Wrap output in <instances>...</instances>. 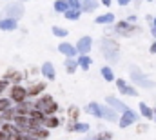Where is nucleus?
<instances>
[{"label": "nucleus", "mask_w": 156, "mask_h": 140, "mask_svg": "<svg viewBox=\"0 0 156 140\" xmlns=\"http://www.w3.org/2000/svg\"><path fill=\"white\" fill-rule=\"evenodd\" d=\"M64 15H66V18H69V20H78V18H80V11H76V9H67Z\"/></svg>", "instance_id": "26"}, {"label": "nucleus", "mask_w": 156, "mask_h": 140, "mask_svg": "<svg viewBox=\"0 0 156 140\" xmlns=\"http://www.w3.org/2000/svg\"><path fill=\"white\" fill-rule=\"evenodd\" d=\"M129 2H131V0H118V4H120V6H127Z\"/></svg>", "instance_id": "36"}, {"label": "nucleus", "mask_w": 156, "mask_h": 140, "mask_svg": "<svg viewBox=\"0 0 156 140\" xmlns=\"http://www.w3.org/2000/svg\"><path fill=\"white\" fill-rule=\"evenodd\" d=\"M42 75L45 76V78H49V80H55V66L51 64V62H45L44 66H42Z\"/></svg>", "instance_id": "9"}, {"label": "nucleus", "mask_w": 156, "mask_h": 140, "mask_svg": "<svg viewBox=\"0 0 156 140\" xmlns=\"http://www.w3.org/2000/svg\"><path fill=\"white\" fill-rule=\"evenodd\" d=\"M58 51H60V53H64L67 58L76 57V49H75V46H71V44H67V42H62V44L58 46Z\"/></svg>", "instance_id": "8"}, {"label": "nucleus", "mask_w": 156, "mask_h": 140, "mask_svg": "<svg viewBox=\"0 0 156 140\" xmlns=\"http://www.w3.org/2000/svg\"><path fill=\"white\" fill-rule=\"evenodd\" d=\"M4 13L7 15L5 18H13V20H16L18 17H22V13H24V7L16 2V4H7L5 7H4Z\"/></svg>", "instance_id": "3"}, {"label": "nucleus", "mask_w": 156, "mask_h": 140, "mask_svg": "<svg viewBox=\"0 0 156 140\" xmlns=\"http://www.w3.org/2000/svg\"><path fill=\"white\" fill-rule=\"evenodd\" d=\"M71 131H78V133H85V131H89V124H83V122H76L75 126H71Z\"/></svg>", "instance_id": "22"}, {"label": "nucleus", "mask_w": 156, "mask_h": 140, "mask_svg": "<svg viewBox=\"0 0 156 140\" xmlns=\"http://www.w3.org/2000/svg\"><path fill=\"white\" fill-rule=\"evenodd\" d=\"M91 62H93V60H91V58H89L87 55H82L80 58H76V64H78V66H80V68H82L83 71H87V69H89Z\"/></svg>", "instance_id": "16"}, {"label": "nucleus", "mask_w": 156, "mask_h": 140, "mask_svg": "<svg viewBox=\"0 0 156 140\" xmlns=\"http://www.w3.org/2000/svg\"><path fill=\"white\" fill-rule=\"evenodd\" d=\"M145 131H147L145 126H138V133H145Z\"/></svg>", "instance_id": "35"}, {"label": "nucleus", "mask_w": 156, "mask_h": 140, "mask_svg": "<svg viewBox=\"0 0 156 140\" xmlns=\"http://www.w3.org/2000/svg\"><path fill=\"white\" fill-rule=\"evenodd\" d=\"M53 35H56V36H66V35H67V29H62V28H53Z\"/></svg>", "instance_id": "30"}, {"label": "nucleus", "mask_w": 156, "mask_h": 140, "mask_svg": "<svg viewBox=\"0 0 156 140\" xmlns=\"http://www.w3.org/2000/svg\"><path fill=\"white\" fill-rule=\"evenodd\" d=\"M87 111H89L93 116H98V118H102V105H98L96 102H91V104L87 105Z\"/></svg>", "instance_id": "14"}, {"label": "nucleus", "mask_w": 156, "mask_h": 140, "mask_svg": "<svg viewBox=\"0 0 156 140\" xmlns=\"http://www.w3.org/2000/svg\"><path fill=\"white\" fill-rule=\"evenodd\" d=\"M102 118H107L109 122H118L116 113L113 109H109V107H102Z\"/></svg>", "instance_id": "13"}, {"label": "nucleus", "mask_w": 156, "mask_h": 140, "mask_svg": "<svg viewBox=\"0 0 156 140\" xmlns=\"http://www.w3.org/2000/svg\"><path fill=\"white\" fill-rule=\"evenodd\" d=\"M67 4H69L73 9H76V11H80V9H82V2H80V0H69Z\"/></svg>", "instance_id": "31"}, {"label": "nucleus", "mask_w": 156, "mask_h": 140, "mask_svg": "<svg viewBox=\"0 0 156 140\" xmlns=\"http://www.w3.org/2000/svg\"><path fill=\"white\" fill-rule=\"evenodd\" d=\"M131 78H133V80H134V82H136L138 86H142V87H153V86H154V84H153L151 80H147V78H145V76H144V75L140 73V71L134 69V68L131 69Z\"/></svg>", "instance_id": "6"}, {"label": "nucleus", "mask_w": 156, "mask_h": 140, "mask_svg": "<svg viewBox=\"0 0 156 140\" xmlns=\"http://www.w3.org/2000/svg\"><path fill=\"white\" fill-rule=\"evenodd\" d=\"M80 2H82V9L87 11V13L93 11V9H96V6H98L96 0H80Z\"/></svg>", "instance_id": "21"}, {"label": "nucleus", "mask_w": 156, "mask_h": 140, "mask_svg": "<svg viewBox=\"0 0 156 140\" xmlns=\"http://www.w3.org/2000/svg\"><path fill=\"white\" fill-rule=\"evenodd\" d=\"M2 133H4L5 137H11V135L18 133V129H16V126H15V124H9V122H5V124L2 126Z\"/></svg>", "instance_id": "15"}, {"label": "nucleus", "mask_w": 156, "mask_h": 140, "mask_svg": "<svg viewBox=\"0 0 156 140\" xmlns=\"http://www.w3.org/2000/svg\"><path fill=\"white\" fill-rule=\"evenodd\" d=\"M102 76H104L107 82H113V80H115L113 69H111V68H107V66H105V68H102Z\"/></svg>", "instance_id": "23"}, {"label": "nucleus", "mask_w": 156, "mask_h": 140, "mask_svg": "<svg viewBox=\"0 0 156 140\" xmlns=\"http://www.w3.org/2000/svg\"><path fill=\"white\" fill-rule=\"evenodd\" d=\"M116 86H118V89H120V87H123V86H125V82H123L122 78H118V80H116Z\"/></svg>", "instance_id": "34"}, {"label": "nucleus", "mask_w": 156, "mask_h": 140, "mask_svg": "<svg viewBox=\"0 0 156 140\" xmlns=\"http://www.w3.org/2000/svg\"><path fill=\"white\" fill-rule=\"evenodd\" d=\"M120 93L122 95H129V97H136V89L134 87H131V86H123V87H120Z\"/></svg>", "instance_id": "24"}, {"label": "nucleus", "mask_w": 156, "mask_h": 140, "mask_svg": "<svg viewBox=\"0 0 156 140\" xmlns=\"http://www.w3.org/2000/svg\"><path fill=\"white\" fill-rule=\"evenodd\" d=\"M0 29H4V31L16 29V20H13V18H2L0 20Z\"/></svg>", "instance_id": "10"}, {"label": "nucleus", "mask_w": 156, "mask_h": 140, "mask_svg": "<svg viewBox=\"0 0 156 140\" xmlns=\"http://www.w3.org/2000/svg\"><path fill=\"white\" fill-rule=\"evenodd\" d=\"M26 97H27V89H26V87H22V86H18V84L11 87V98H13L15 102L22 104V102L26 100Z\"/></svg>", "instance_id": "5"}, {"label": "nucleus", "mask_w": 156, "mask_h": 140, "mask_svg": "<svg viewBox=\"0 0 156 140\" xmlns=\"http://www.w3.org/2000/svg\"><path fill=\"white\" fill-rule=\"evenodd\" d=\"M151 53H156V42L151 46Z\"/></svg>", "instance_id": "37"}, {"label": "nucleus", "mask_w": 156, "mask_h": 140, "mask_svg": "<svg viewBox=\"0 0 156 140\" xmlns=\"http://www.w3.org/2000/svg\"><path fill=\"white\" fill-rule=\"evenodd\" d=\"M66 68H67V73H75L76 68H78L76 60H75V58H67V60H66Z\"/></svg>", "instance_id": "25"}, {"label": "nucleus", "mask_w": 156, "mask_h": 140, "mask_svg": "<svg viewBox=\"0 0 156 140\" xmlns=\"http://www.w3.org/2000/svg\"><path fill=\"white\" fill-rule=\"evenodd\" d=\"M133 29H136V28L129 26V22H118L116 24V31L118 33H122V35H131Z\"/></svg>", "instance_id": "11"}, {"label": "nucleus", "mask_w": 156, "mask_h": 140, "mask_svg": "<svg viewBox=\"0 0 156 140\" xmlns=\"http://www.w3.org/2000/svg\"><path fill=\"white\" fill-rule=\"evenodd\" d=\"M7 109H11V100L9 98H0V113H4Z\"/></svg>", "instance_id": "28"}, {"label": "nucleus", "mask_w": 156, "mask_h": 140, "mask_svg": "<svg viewBox=\"0 0 156 140\" xmlns=\"http://www.w3.org/2000/svg\"><path fill=\"white\" fill-rule=\"evenodd\" d=\"M91 47H93V38L91 36H82L78 40V46L75 49H76V53H80V55H87L91 51Z\"/></svg>", "instance_id": "4"}, {"label": "nucleus", "mask_w": 156, "mask_h": 140, "mask_svg": "<svg viewBox=\"0 0 156 140\" xmlns=\"http://www.w3.org/2000/svg\"><path fill=\"white\" fill-rule=\"evenodd\" d=\"M98 140H111V133H102L98 137Z\"/></svg>", "instance_id": "32"}, {"label": "nucleus", "mask_w": 156, "mask_h": 140, "mask_svg": "<svg viewBox=\"0 0 156 140\" xmlns=\"http://www.w3.org/2000/svg\"><path fill=\"white\" fill-rule=\"evenodd\" d=\"M67 9H69L67 0H56V2H55V11H58V13H66Z\"/></svg>", "instance_id": "20"}, {"label": "nucleus", "mask_w": 156, "mask_h": 140, "mask_svg": "<svg viewBox=\"0 0 156 140\" xmlns=\"http://www.w3.org/2000/svg\"><path fill=\"white\" fill-rule=\"evenodd\" d=\"M44 124H45L47 127H56V126H58V120H56L55 116H49V118L44 120Z\"/></svg>", "instance_id": "29"}, {"label": "nucleus", "mask_w": 156, "mask_h": 140, "mask_svg": "<svg viewBox=\"0 0 156 140\" xmlns=\"http://www.w3.org/2000/svg\"><path fill=\"white\" fill-rule=\"evenodd\" d=\"M136 122V115L131 111V109H127V111H123V116L118 120V124H120V127H127V126H131V124H134Z\"/></svg>", "instance_id": "7"}, {"label": "nucleus", "mask_w": 156, "mask_h": 140, "mask_svg": "<svg viewBox=\"0 0 156 140\" xmlns=\"http://www.w3.org/2000/svg\"><path fill=\"white\" fill-rule=\"evenodd\" d=\"M107 104L113 105V107H116V109H122V111H127V105L122 104L118 98H115V97H107Z\"/></svg>", "instance_id": "18"}, {"label": "nucleus", "mask_w": 156, "mask_h": 140, "mask_svg": "<svg viewBox=\"0 0 156 140\" xmlns=\"http://www.w3.org/2000/svg\"><path fill=\"white\" fill-rule=\"evenodd\" d=\"M67 115H69V118H71V120H78L80 109H78L76 105H71V107H69V111H67Z\"/></svg>", "instance_id": "27"}, {"label": "nucleus", "mask_w": 156, "mask_h": 140, "mask_svg": "<svg viewBox=\"0 0 156 140\" xmlns=\"http://www.w3.org/2000/svg\"><path fill=\"white\" fill-rule=\"evenodd\" d=\"M102 4H104V6H109V4H111V0H102Z\"/></svg>", "instance_id": "38"}, {"label": "nucleus", "mask_w": 156, "mask_h": 140, "mask_svg": "<svg viewBox=\"0 0 156 140\" xmlns=\"http://www.w3.org/2000/svg\"><path fill=\"white\" fill-rule=\"evenodd\" d=\"M153 35H154V36H156V28H154V29H153Z\"/></svg>", "instance_id": "39"}, {"label": "nucleus", "mask_w": 156, "mask_h": 140, "mask_svg": "<svg viewBox=\"0 0 156 140\" xmlns=\"http://www.w3.org/2000/svg\"><path fill=\"white\" fill-rule=\"evenodd\" d=\"M0 122H2V118H0Z\"/></svg>", "instance_id": "41"}, {"label": "nucleus", "mask_w": 156, "mask_h": 140, "mask_svg": "<svg viewBox=\"0 0 156 140\" xmlns=\"http://www.w3.org/2000/svg\"><path fill=\"white\" fill-rule=\"evenodd\" d=\"M37 107H38L40 113H44V115H49V113H55L56 109H58V105L53 102V98L49 97V95H45V97H42L38 102H37Z\"/></svg>", "instance_id": "2"}, {"label": "nucleus", "mask_w": 156, "mask_h": 140, "mask_svg": "<svg viewBox=\"0 0 156 140\" xmlns=\"http://www.w3.org/2000/svg\"><path fill=\"white\" fill-rule=\"evenodd\" d=\"M102 51H104V55L111 62H116L118 60V44L115 40H104L102 42Z\"/></svg>", "instance_id": "1"}, {"label": "nucleus", "mask_w": 156, "mask_h": 140, "mask_svg": "<svg viewBox=\"0 0 156 140\" xmlns=\"http://www.w3.org/2000/svg\"><path fill=\"white\" fill-rule=\"evenodd\" d=\"M111 22H115V15H113V13L96 17V24H111Z\"/></svg>", "instance_id": "17"}, {"label": "nucleus", "mask_w": 156, "mask_h": 140, "mask_svg": "<svg viewBox=\"0 0 156 140\" xmlns=\"http://www.w3.org/2000/svg\"><path fill=\"white\" fill-rule=\"evenodd\" d=\"M5 86H7V80H5V78H4V80H0V93H2V89H4Z\"/></svg>", "instance_id": "33"}, {"label": "nucleus", "mask_w": 156, "mask_h": 140, "mask_svg": "<svg viewBox=\"0 0 156 140\" xmlns=\"http://www.w3.org/2000/svg\"><path fill=\"white\" fill-rule=\"evenodd\" d=\"M153 24H154V28H156V18H154V20H153Z\"/></svg>", "instance_id": "40"}, {"label": "nucleus", "mask_w": 156, "mask_h": 140, "mask_svg": "<svg viewBox=\"0 0 156 140\" xmlns=\"http://www.w3.org/2000/svg\"><path fill=\"white\" fill-rule=\"evenodd\" d=\"M44 89H45V84H37V86H31V87L27 89V95H31V97H37V95H40Z\"/></svg>", "instance_id": "19"}, {"label": "nucleus", "mask_w": 156, "mask_h": 140, "mask_svg": "<svg viewBox=\"0 0 156 140\" xmlns=\"http://www.w3.org/2000/svg\"><path fill=\"white\" fill-rule=\"evenodd\" d=\"M138 107H140V113H142V116H145V118H149V120H151V118H154V113H153V109L145 104V102H140V105H138Z\"/></svg>", "instance_id": "12"}]
</instances>
